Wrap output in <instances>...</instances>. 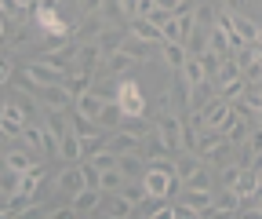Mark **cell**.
<instances>
[{
	"mask_svg": "<svg viewBox=\"0 0 262 219\" xmlns=\"http://www.w3.org/2000/svg\"><path fill=\"white\" fill-rule=\"evenodd\" d=\"M117 103H120V110H124V117H139V113H146V95H142V88H139V81H135V73H124V81H120V95H117Z\"/></svg>",
	"mask_w": 262,
	"mask_h": 219,
	"instance_id": "cell-1",
	"label": "cell"
},
{
	"mask_svg": "<svg viewBox=\"0 0 262 219\" xmlns=\"http://www.w3.org/2000/svg\"><path fill=\"white\" fill-rule=\"evenodd\" d=\"M157 132H160V139L168 143V150H171V157H179V153L186 150L182 146V117L179 113H157Z\"/></svg>",
	"mask_w": 262,
	"mask_h": 219,
	"instance_id": "cell-2",
	"label": "cell"
},
{
	"mask_svg": "<svg viewBox=\"0 0 262 219\" xmlns=\"http://www.w3.org/2000/svg\"><path fill=\"white\" fill-rule=\"evenodd\" d=\"M66 77H70V73L48 66V62H40V58H33V62H26V66H22V81H26V84H37V88L58 84V81H66Z\"/></svg>",
	"mask_w": 262,
	"mask_h": 219,
	"instance_id": "cell-3",
	"label": "cell"
},
{
	"mask_svg": "<svg viewBox=\"0 0 262 219\" xmlns=\"http://www.w3.org/2000/svg\"><path fill=\"white\" fill-rule=\"evenodd\" d=\"M37 103H40L44 110H70L77 99L70 95L66 81H58V84H44V88H37Z\"/></svg>",
	"mask_w": 262,
	"mask_h": 219,
	"instance_id": "cell-4",
	"label": "cell"
},
{
	"mask_svg": "<svg viewBox=\"0 0 262 219\" xmlns=\"http://www.w3.org/2000/svg\"><path fill=\"white\" fill-rule=\"evenodd\" d=\"M26 124H29L26 110H22L15 99H8V103H4V113H0V128H4V135H8V139H22Z\"/></svg>",
	"mask_w": 262,
	"mask_h": 219,
	"instance_id": "cell-5",
	"label": "cell"
},
{
	"mask_svg": "<svg viewBox=\"0 0 262 219\" xmlns=\"http://www.w3.org/2000/svg\"><path fill=\"white\" fill-rule=\"evenodd\" d=\"M251 128H255V117L251 113H229L226 117V124H222V135L233 143V146H241V143H248V135H251Z\"/></svg>",
	"mask_w": 262,
	"mask_h": 219,
	"instance_id": "cell-6",
	"label": "cell"
},
{
	"mask_svg": "<svg viewBox=\"0 0 262 219\" xmlns=\"http://www.w3.org/2000/svg\"><path fill=\"white\" fill-rule=\"evenodd\" d=\"M84 186H88V183H84V168H80V165H70V168H62V172L55 175V190L66 194V197L80 194Z\"/></svg>",
	"mask_w": 262,
	"mask_h": 219,
	"instance_id": "cell-7",
	"label": "cell"
},
{
	"mask_svg": "<svg viewBox=\"0 0 262 219\" xmlns=\"http://www.w3.org/2000/svg\"><path fill=\"white\" fill-rule=\"evenodd\" d=\"M127 33H131V37H142V41H149V44H164V33H160V26H157V22H149L146 15H135V18H127Z\"/></svg>",
	"mask_w": 262,
	"mask_h": 219,
	"instance_id": "cell-8",
	"label": "cell"
},
{
	"mask_svg": "<svg viewBox=\"0 0 262 219\" xmlns=\"http://www.w3.org/2000/svg\"><path fill=\"white\" fill-rule=\"evenodd\" d=\"M186 58H189V48L179 44V41H164L160 44V66H168V70H182L186 66Z\"/></svg>",
	"mask_w": 262,
	"mask_h": 219,
	"instance_id": "cell-9",
	"label": "cell"
},
{
	"mask_svg": "<svg viewBox=\"0 0 262 219\" xmlns=\"http://www.w3.org/2000/svg\"><path fill=\"white\" fill-rule=\"evenodd\" d=\"M70 205H73V212H77V215L98 212V205H102V186H84L80 194H73V197H70Z\"/></svg>",
	"mask_w": 262,
	"mask_h": 219,
	"instance_id": "cell-10",
	"label": "cell"
},
{
	"mask_svg": "<svg viewBox=\"0 0 262 219\" xmlns=\"http://www.w3.org/2000/svg\"><path fill=\"white\" fill-rule=\"evenodd\" d=\"M58 157L66 165H80V157H88V153H84V139L77 132H66L62 143H58Z\"/></svg>",
	"mask_w": 262,
	"mask_h": 219,
	"instance_id": "cell-11",
	"label": "cell"
},
{
	"mask_svg": "<svg viewBox=\"0 0 262 219\" xmlns=\"http://www.w3.org/2000/svg\"><path fill=\"white\" fill-rule=\"evenodd\" d=\"M102 29H106V18L102 15H84V22L73 29V41H80V44H88V41H98V37H102Z\"/></svg>",
	"mask_w": 262,
	"mask_h": 219,
	"instance_id": "cell-12",
	"label": "cell"
},
{
	"mask_svg": "<svg viewBox=\"0 0 262 219\" xmlns=\"http://www.w3.org/2000/svg\"><path fill=\"white\" fill-rule=\"evenodd\" d=\"M22 143L40 157V153H48V128H44L40 121H29V124H26V132H22Z\"/></svg>",
	"mask_w": 262,
	"mask_h": 219,
	"instance_id": "cell-13",
	"label": "cell"
},
{
	"mask_svg": "<svg viewBox=\"0 0 262 219\" xmlns=\"http://www.w3.org/2000/svg\"><path fill=\"white\" fill-rule=\"evenodd\" d=\"M131 66H139V58L131 55V51H124V48H120V51H113V55L102 62V70H106L110 77H124V73H131Z\"/></svg>",
	"mask_w": 262,
	"mask_h": 219,
	"instance_id": "cell-14",
	"label": "cell"
},
{
	"mask_svg": "<svg viewBox=\"0 0 262 219\" xmlns=\"http://www.w3.org/2000/svg\"><path fill=\"white\" fill-rule=\"evenodd\" d=\"M201 165H204V157H201V153H193V150H182L179 157H175V175H179L182 183H189L196 172H201Z\"/></svg>",
	"mask_w": 262,
	"mask_h": 219,
	"instance_id": "cell-15",
	"label": "cell"
},
{
	"mask_svg": "<svg viewBox=\"0 0 262 219\" xmlns=\"http://www.w3.org/2000/svg\"><path fill=\"white\" fill-rule=\"evenodd\" d=\"M127 41V26H106L102 29V37H98V48H102V55L110 58L113 51H120Z\"/></svg>",
	"mask_w": 262,
	"mask_h": 219,
	"instance_id": "cell-16",
	"label": "cell"
},
{
	"mask_svg": "<svg viewBox=\"0 0 262 219\" xmlns=\"http://www.w3.org/2000/svg\"><path fill=\"white\" fill-rule=\"evenodd\" d=\"M229 113H233V103H229V99H222V95H215V99L204 106V121L211 124V128H222Z\"/></svg>",
	"mask_w": 262,
	"mask_h": 219,
	"instance_id": "cell-17",
	"label": "cell"
},
{
	"mask_svg": "<svg viewBox=\"0 0 262 219\" xmlns=\"http://www.w3.org/2000/svg\"><path fill=\"white\" fill-rule=\"evenodd\" d=\"M139 153H142L146 161H160V157H171V150H168V143L160 139V132H157V128H153V132H149V135L142 139Z\"/></svg>",
	"mask_w": 262,
	"mask_h": 219,
	"instance_id": "cell-18",
	"label": "cell"
},
{
	"mask_svg": "<svg viewBox=\"0 0 262 219\" xmlns=\"http://www.w3.org/2000/svg\"><path fill=\"white\" fill-rule=\"evenodd\" d=\"M33 165H40V157H37V153H33L29 146H26V150H18V146H15V150H8V153H4V168H15V172H29Z\"/></svg>",
	"mask_w": 262,
	"mask_h": 219,
	"instance_id": "cell-19",
	"label": "cell"
},
{
	"mask_svg": "<svg viewBox=\"0 0 262 219\" xmlns=\"http://www.w3.org/2000/svg\"><path fill=\"white\" fill-rule=\"evenodd\" d=\"M98 62H106V55H102V48H98V41H88V44H80V55H77V70H91V73H98Z\"/></svg>",
	"mask_w": 262,
	"mask_h": 219,
	"instance_id": "cell-20",
	"label": "cell"
},
{
	"mask_svg": "<svg viewBox=\"0 0 262 219\" xmlns=\"http://www.w3.org/2000/svg\"><path fill=\"white\" fill-rule=\"evenodd\" d=\"M120 172H124L127 179H142V175L149 172V161L142 157L139 150H131V153H120Z\"/></svg>",
	"mask_w": 262,
	"mask_h": 219,
	"instance_id": "cell-21",
	"label": "cell"
},
{
	"mask_svg": "<svg viewBox=\"0 0 262 219\" xmlns=\"http://www.w3.org/2000/svg\"><path fill=\"white\" fill-rule=\"evenodd\" d=\"M0 8H4V29H11V22H15V26L26 22L29 8H33V0H4Z\"/></svg>",
	"mask_w": 262,
	"mask_h": 219,
	"instance_id": "cell-22",
	"label": "cell"
},
{
	"mask_svg": "<svg viewBox=\"0 0 262 219\" xmlns=\"http://www.w3.org/2000/svg\"><path fill=\"white\" fill-rule=\"evenodd\" d=\"M95 77H98V73H91V70H73L70 77H66V88H70V95L80 99L84 91H91V88H95Z\"/></svg>",
	"mask_w": 262,
	"mask_h": 219,
	"instance_id": "cell-23",
	"label": "cell"
},
{
	"mask_svg": "<svg viewBox=\"0 0 262 219\" xmlns=\"http://www.w3.org/2000/svg\"><path fill=\"white\" fill-rule=\"evenodd\" d=\"M215 208H219V215H237L241 194L233 190V186H219V190H215Z\"/></svg>",
	"mask_w": 262,
	"mask_h": 219,
	"instance_id": "cell-24",
	"label": "cell"
},
{
	"mask_svg": "<svg viewBox=\"0 0 262 219\" xmlns=\"http://www.w3.org/2000/svg\"><path fill=\"white\" fill-rule=\"evenodd\" d=\"M102 106H106V99L102 95H98V91L91 88V91H84V95L77 99V113H84V117H91V121H98V113H102Z\"/></svg>",
	"mask_w": 262,
	"mask_h": 219,
	"instance_id": "cell-25",
	"label": "cell"
},
{
	"mask_svg": "<svg viewBox=\"0 0 262 219\" xmlns=\"http://www.w3.org/2000/svg\"><path fill=\"white\" fill-rule=\"evenodd\" d=\"M182 201H186L189 208H196V215H201L204 208H211V205H215V190H201V186H186Z\"/></svg>",
	"mask_w": 262,
	"mask_h": 219,
	"instance_id": "cell-26",
	"label": "cell"
},
{
	"mask_svg": "<svg viewBox=\"0 0 262 219\" xmlns=\"http://www.w3.org/2000/svg\"><path fill=\"white\" fill-rule=\"evenodd\" d=\"M179 73L186 77V84H189V88H196V84H204V81H211V77L204 73V62H201V55H189V58H186V66H182Z\"/></svg>",
	"mask_w": 262,
	"mask_h": 219,
	"instance_id": "cell-27",
	"label": "cell"
},
{
	"mask_svg": "<svg viewBox=\"0 0 262 219\" xmlns=\"http://www.w3.org/2000/svg\"><path fill=\"white\" fill-rule=\"evenodd\" d=\"M233 190H237L241 197H258V190H262L258 172H255V168H244V172H241V179L233 183Z\"/></svg>",
	"mask_w": 262,
	"mask_h": 219,
	"instance_id": "cell-28",
	"label": "cell"
},
{
	"mask_svg": "<svg viewBox=\"0 0 262 219\" xmlns=\"http://www.w3.org/2000/svg\"><path fill=\"white\" fill-rule=\"evenodd\" d=\"M120 121H124V110H120L117 99H110V103L102 106V113H98V124H102L106 132H117V128H120Z\"/></svg>",
	"mask_w": 262,
	"mask_h": 219,
	"instance_id": "cell-29",
	"label": "cell"
},
{
	"mask_svg": "<svg viewBox=\"0 0 262 219\" xmlns=\"http://www.w3.org/2000/svg\"><path fill=\"white\" fill-rule=\"evenodd\" d=\"M66 113H70V110H44V124H48V132H55L58 139L70 132V121H66Z\"/></svg>",
	"mask_w": 262,
	"mask_h": 219,
	"instance_id": "cell-30",
	"label": "cell"
},
{
	"mask_svg": "<svg viewBox=\"0 0 262 219\" xmlns=\"http://www.w3.org/2000/svg\"><path fill=\"white\" fill-rule=\"evenodd\" d=\"M73 132L80 135V139H91V135H98V132H106L98 121H91V117H84V113H77L73 110Z\"/></svg>",
	"mask_w": 262,
	"mask_h": 219,
	"instance_id": "cell-31",
	"label": "cell"
},
{
	"mask_svg": "<svg viewBox=\"0 0 262 219\" xmlns=\"http://www.w3.org/2000/svg\"><path fill=\"white\" fill-rule=\"evenodd\" d=\"M229 15H233V29H237V33L248 41V44H255V37H258V22H251V18H244L241 11H229Z\"/></svg>",
	"mask_w": 262,
	"mask_h": 219,
	"instance_id": "cell-32",
	"label": "cell"
},
{
	"mask_svg": "<svg viewBox=\"0 0 262 219\" xmlns=\"http://www.w3.org/2000/svg\"><path fill=\"white\" fill-rule=\"evenodd\" d=\"M244 73H241V62L237 58H222V66H219V77H215V84L222 88V84H229V81H241Z\"/></svg>",
	"mask_w": 262,
	"mask_h": 219,
	"instance_id": "cell-33",
	"label": "cell"
},
{
	"mask_svg": "<svg viewBox=\"0 0 262 219\" xmlns=\"http://www.w3.org/2000/svg\"><path fill=\"white\" fill-rule=\"evenodd\" d=\"M102 18H106V26H127V15L120 8V0H106V4H102Z\"/></svg>",
	"mask_w": 262,
	"mask_h": 219,
	"instance_id": "cell-34",
	"label": "cell"
},
{
	"mask_svg": "<svg viewBox=\"0 0 262 219\" xmlns=\"http://www.w3.org/2000/svg\"><path fill=\"white\" fill-rule=\"evenodd\" d=\"M18 183H22V172H15V168H4V179H0V194H4V201L18 194Z\"/></svg>",
	"mask_w": 262,
	"mask_h": 219,
	"instance_id": "cell-35",
	"label": "cell"
},
{
	"mask_svg": "<svg viewBox=\"0 0 262 219\" xmlns=\"http://www.w3.org/2000/svg\"><path fill=\"white\" fill-rule=\"evenodd\" d=\"M160 33H164V41H179V44H186V33H182V18L179 15H171L168 22L160 26Z\"/></svg>",
	"mask_w": 262,
	"mask_h": 219,
	"instance_id": "cell-36",
	"label": "cell"
},
{
	"mask_svg": "<svg viewBox=\"0 0 262 219\" xmlns=\"http://www.w3.org/2000/svg\"><path fill=\"white\" fill-rule=\"evenodd\" d=\"M106 215H113V219H124V215H135V205H131V201H127L124 194H117V197L110 201Z\"/></svg>",
	"mask_w": 262,
	"mask_h": 219,
	"instance_id": "cell-37",
	"label": "cell"
},
{
	"mask_svg": "<svg viewBox=\"0 0 262 219\" xmlns=\"http://www.w3.org/2000/svg\"><path fill=\"white\" fill-rule=\"evenodd\" d=\"M222 58H226V55H219V51H211V48H204V51H201V62H204V73H208L211 81L219 77V66H222Z\"/></svg>",
	"mask_w": 262,
	"mask_h": 219,
	"instance_id": "cell-38",
	"label": "cell"
},
{
	"mask_svg": "<svg viewBox=\"0 0 262 219\" xmlns=\"http://www.w3.org/2000/svg\"><path fill=\"white\" fill-rule=\"evenodd\" d=\"M186 186H201V190H215V175H211V165L204 161V165H201V172H196V175H193Z\"/></svg>",
	"mask_w": 262,
	"mask_h": 219,
	"instance_id": "cell-39",
	"label": "cell"
},
{
	"mask_svg": "<svg viewBox=\"0 0 262 219\" xmlns=\"http://www.w3.org/2000/svg\"><path fill=\"white\" fill-rule=\"evenodd\" d=\"M124 183H127V175L120 168H106L102 172V190H124Z\"/></svg>",
	"mask_w": 262,
	"mask_h": 219,
	"instance_id": "cell-40",
	"label": "cell"
},
{
	"mask_svg": "<svg viewBox=\"0 0 262 219\" xmlns=\"http://www.w3.org/2000/svg\"><path fill=\"white\" fill-rule=\"evenodd\" d=\"M241 172H244V165H237V161L233 165H222L219 168V186H233L241 179Z\"/></svg>",
	"mask_w": 262,
	"mask_h": 219,
	"instance_id": "cell-41",
	"label": "cell"
},
{
	"mask_svg": "<svg viewBox=\"0 0 262 219\" xmlns=\"http://www.w3.org/2000/svg\"><path fill=\"white\" fill-rule=\"evenodd\" d=\"M11 70H15V55H11V48H4V66H0V81L4 84H11Z\"/></svg>",
	"mask_w": 262,
	"mask_h": 219,
	"instance_id": "cell-42",
	"label": "cell"
},
{
	"mask_svg": "<svg viewBox=\"0 0 262 219\" xmlns=\"http://www.w3.org/2000/svg\"><path fill=\"white\" fill-rule=\"evenodd\" d=\"M248 146H251L255 153H262V124H255V128H251V135H248Z\"/></svg>",
	"mask_w": 262,
	"mask_h": 219,
	"instance_id": "cell-43",
	"label": "cell"
},
{
	"mask_svg": "<svg viewBox=\"0 0 262 219\" xmlns=\"http://www.w3.org/2000/svg\"><path fill=\"white\" fill-rule=\"evenodd\" d=\"M139 4H142V0H120V8H124L127 18H135V15H139Z\"/></svg>",
	"mask_w": 262,
	"mask_h": 219,
	"instance_id": "cell-44",
	"label": "cell"
},
{
	"mask_svg": "<svg viewBox=\"0 0 262 219\" xmlns=\"http://www.w3.org/2000/svg\"><path fill=\"white\" fill-rule=\"evenodd\" d=\"M106 0H84V15H95V11H102Z\"/></svg>",
	"mask_w": 262,
	"mask_h": 219,
	"instance_id": "cell-45",
	"label": "cell"
},
{
	"mask_svg": "<svg viewBox=\"0 0 262 219\" xmlns=\"http://www.w3.org/2000/svg\"><path fill=\"white\" fill-rule=\"evenodd\" d=\"M153 4H157V8H168V11L175 15V11H179V4H182V0H153Z\"/></svg>",
	"mask_w": 262,
	"mask_h": 219,
	"instance_id": "cell-46",
	"label": "cell"
},
{
	"mask_svg": "<svg viewBox=\"0 0 262 219\" xmlns=\"http://www.w3.org/2000/svg\"><path fill=\"white\" fill-rule=\"evenodd\" d=\"M255 48H262V26H258V37H255Z\"/></svg>",
	"mask_w": 262,
	"mask_h": 219,
	"instance_id": "cell-47",
	"label": "cell"
},
{
	"mask_svg": "<svg viewBox=\"0 0 262 219\" xmlns=\"http://www.w3.org/2000/svg\"><path fill=\"white\" fill-rule=\"evenodd\" d=\"M255 58H258V66H262V48H258V51H255Z\"/></svg>",
	"mask_w": 262,
	"mask_h": 219,
	"instance_id": "cell-48",
	"label": "cell"
},
{
	"mask_svg": "<svg viewBox=\"0 0 262 219\" xmlns=\"http://www.w3.org/2000/svg\"><path fill=\"white\" fill-rule=\"evenodd\" d=\"M255 201H258V208H262V190H258V197H255Z\"/></svg>",
	"mask_w": 262,
	"mask_h": 219,
	"instance_id": "cell-49",
	"label": "cell"
},
{
	"mask_svg": "<svg viewBox=\"0 0 262 219\" xmlns=\"http://www.w3.org/2000/svg\"><path fill=\"white\" fill-rule=\"evenodd\" d=\"M258 183H262V168H258Z\"/></svg>",
	"mask_w": 262,
	"mask_h": 219,
	"instance_id": "cell-50",
	"label": "cell"
},
{
	"mask_svg": "<svg viewBox=\"0 0 262 219\" xmlns=\"http://www.w3.org/2000/svg\"><path fill=\"white\" fill-rule=\"evenodd\" d=\"M255 88H262V81H258V84H255Z\"/></svg>",
	"mask_w": 262,
	"mask_h": 219,
	"instance_id": "cell-51",
	"label": "cell"
}]
</instances>
